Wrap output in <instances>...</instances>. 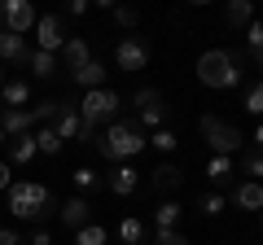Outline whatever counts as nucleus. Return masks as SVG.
Wrapping results in <instances>:
<instances>
[{
	"mask_svg": "<svg viewBox=\"0 0 263 245\" xmlns=\"http://www.w3.org/2000/svg\"><path fill=\"white\" fill-rule=\"evenodd\" d=\"M136 184H141V171L127 167V162H119V167H114V175H110V193H114V197H132V193H136Z\"/></svg>",
	"mask_w": 263,
	"mask_h": 245,
	"instance_id": "dca6fc26",
	"label": "nucleus"
},
{
	"mask_svg": "<svg viewBox=\"0 0 263 245\" xmlns=\"http://www.w3.org/2000/svg\"><path fill=\"white\" fill-rule=\"evenodd\" d=\"M241 66H246V57L228 53V48H206L197 57V79L206 88H237L241 84Z\"/></svg>",
	"mask_w": 263,
	"mask_h": 245,
	"instance_id": "f03ea898",
	"label": "nucleus"
},
{
	"mask_svg": "<svg viewBox=\"0 0 263 245\" xmlns=\"http://www.w3.org/2000/svg\"><path fill=\"white\" fill-rule=\"evenodd\" d=\"M105 241H110V232L97 228V223H88V228H79V232H75V245H105Z\"/></svg>",
	"mask_w": 263,
	"mask_h": 245,
	"instance_id": "cd10ccee",
	"label": "nucleus"
},
{
	"mask_svg": "<svg viewBox=\"0 0 263 245\" xmlns=\"http://www.w3.org/2000/svg\"><path fill=\"white\" fill-rule=\"evenodd\" d=\"M57 105H62V101H40V105H31L35 122H53V118H57Z\"/></svg>",
	"mask_w": 263,
	"mask_h": 245,
	"instance_id": "2f4dec72",
	"label": "nucleus"
},
{
	"mask_svg": "<svg viewBox=\"0 0 263 245\" xmlns=\"http://www.w3.org/2000/svg\"><path fill=\"white\" fill-rule=\"evenodd\" d=\"M0 245H22V236L13 228H0Z\"/></svg>",
	"mask_w": 263,
	"mask_h": 245,
	"instance_id": "e433bc0d",
	"label": "nucleus"
},
{
	"mask_svg": "<svg viewBox=\"0 0 263 245\" xmlns=\"http://www.w3.org/2000/svg\"><path fill=\"white\" fill-rule=\"evenodd\" d=\"M149 145H154V149H158V153H176V145H180V136L171 132V127H158V132L149 136Z\"/></svg>",
	"mask_w": 263,
	"mask_h": 245,
	"instance_id": "bb28decb",
	"label": "nucleus"
},
{
	"mask_svg": "<svg viewBox=\"0 0 263 245\" xmlns=\"http://www.w3.org/2000/svg\"><path fill=\"white\" fill-rule=\"evenodd\" d=\"M154 245H193V241H189L180 228H171V232H154Z\"/></svg>",
	"mask_w": 263,
	"mask_h": 245,
	"instance_id": "473e14b6",
	"label": "nucleus"
},
{
	"mask_svg": "<svg viewBox=\"0 0 263 245\" xmlns=\"http://www.w3.org/2000/svg\"><path fill=\"white\" fill-rule=\"evenodd\" d=\"M35 153H40L35 149V136H22V140H13V149H9V158H5V162H9V167H27Z\"/></svg>",
	"mask_w": 263,
	"mask_h": 245,
	"instance_id": "412c9836",
	"label": "nucleus"
},
{
	"mask_svg": "<svg viewBox=\"0 0 263 245\" xmlns=\"http://www.w3.org/2000/svg\"><path fill=\"white\" fill-rule=\"evenodd\" d=\"M105 75H110V70H105L101 62L92 57V62H88V66H79V70H75L70 79H75V88H84V92H92V88H105Z\"/></svg>",
	"mask_w": 263,
	"mask_h": 245,
	"instance_id": "f3484780",
	"label": "nucleus"
},
{
	"mask_svg": "<svg viewBox=\"0 0 263 245\" xmlns=\"http://www.w3.org/2000/svg\"><path fill=\"white\" fill-rule=\"evenodd\" d=\"M70 179H75V189H79V193L97 189V171H92V167H75V171H70Z\"/></svg>",
	"mask_w": 263,
	"mask_h": 245,
	"instance_id": "c85d7f7f",
	"label": "nucleus"
},
{
	"mask_svg": "<svg viewBox=\"0 0 263 245\" xmlns=\"http://www.w3.org/2000/svg\"><path fill=\"white\" fill-rule=\"evenodd\" d=\"M114 66L127 70V75L145 70V66H149V39H145V35H123L119 44H114Z\"/></svg>",
	"mask_w": 263,
	"mask_h": 245,
	"instance_id": "423d86ee",
	"label": "nucleus"
},
{
	"mask_svg": "<svg viewBox=\"0 0 263 245\" xmlns=\"http://www.w3.org/2000/svg\"><path fill=\"white\" fill-rule=\"evenodd\" d=\"M27 66H31V75H35V79H53L57 75V53H40V48H35Z\"/></svg>",
	"mask_w": 263,
	"mask_h": 245,
	"instance_id": "5701e85b",
	"label": "nucleus"
},
{
	"mask_svg": "<svg viewBox=\"0 0 263 245\" xmlns=\"http://www.w3.org/2000/svg\"><path fill=\"white\" fill-rule=\"evenodd\" d=\"M0 62H18V66H27V62H31L27 35H13V31H0Z\"/></svg>",
	"mask_w": 263,
	"mask_h": 245,
	"instance_id": "4468645a",
	"label": "nucleus"
},
{
	"mask_svg": "<svg viewBox=\"0 0 263 245\" xmlns=\"http://www.w3.org/2000/svg\"><path fill=\"white\" fill-rule=\"evenodd\" d=\"M119 92L114 88H92V92L79 96V118L88 127H101V122H119Z\"/></svg>",
	"mask_w": 263,
	"mask_h": 245,
	"instance_id": "20e7f679",
	"label": "nucleus"
},
{
	"mask_svg": "<svg viewBox=\"0 0 263 245\" xmlns=\"http://www.w3.org/2000/svg\"><path fill=\"white\" fill-rule=\"evenodd\" d=\"M224 22H228V27H237V31H246L254 22V5H250V0H233V5L224 9Z\"/></svg>",
	"mask_w": 263,
	"mask_h": 245,
	"instance_id": "aec40b11",
	"label": "nucleus"
},
{
	"mask_svg": "<svg viewBox=\"0 0 263 245\" xmlns=\"http://www.w3.org/2000/svg\"><path fill=\"white\" fill-rule=\"evenodd\" d=\"M9 210L18 219H44V215H57V197L48 184L18 179V184H9Z\"/></svg>",
	"mask_w": 263,
	"mask_h": 245,
	"instance_id": "f257e3e1",
	"label": "nucleus"
},
{
	"mask_svg": "<svg viewBox=\"0 0 263 245\" xmlns=\"http://www.w3.org/2000/svg\"><path fill=\"white\" fill-rule=\"evenodd\" d=\"M40 13L31 9V0H0V31H13V35H27L35 31Z\"/></svg>",
	"mask_w": 263,
	"mask_h": 245,
	"instance_id": "0eeeda50",
	"label": "nucleus"
},
{
	"mask_svg": "<svg viewBox=\"0 0 263 245\" xmlns=\"http://www.w3.org/2000/svg\"><path fill=\"white\" fill-rule=\"evenodd\" d=\"M92 62V48H88V39H79V35H66V44H62V66L75 75L79 66H88Z\"/></svg>",
	"mask_w": 263,
	"mask_h": 245,
	"instance_id": "ddd939ff",
	"label": "nucleus"
},
{
	"mask_svg": "<svg viewBox=\"0 0 263 245\" xmlns=\"http://www.w3.org/2000/svg\"><path fill=\"white\" fill-rule=\"evenodd\" d=\"M0 145H9V136H5V132H0Z\"/></svg>",
	"mask_w": 263,
	"mask_h": 245,
	"instance_id": "37998d69",
	"label": "nucleus"
},
{
	"mask_svg": "<svg viewBox=\"0 0 263 245\" xmlns=\"http://www.w3.org/2000/svg\"><path fill=\"white\" fill-rule=\"evenodd\" d=\"M57 219H62L70 232H79V228L92 223V206H88V197H79V193H75L70 201H62V206H57Z\"/></svg>",
	"mask_w": 263,
	"mask_h": 245,
	"instance_id": "9d476101",
	"label": "nucleus"
},
{
	"mask_svg": "<svg viewBox=\"0 0 263 245\" xmlns=\"http://www.w3.org/2000/svg\"><path fill=\"white\" fill-rule=\"evenodd\" d=\"M206 179H211V184H228V179H233V158L215 153V158L206 162Z\"/></svg>",
	"mask_w": 263,
	"mask_h": 245,
	"instance_id": "b1692460",
	"label": "nucleus"
},
{
	"mask_svg": "<svg viewBox=\"0 0 263 245\" xmlns=\"http://www.w3.org/2000/svg\"><path fill=\"white\" fill-rule=\"evenodd\" d=\"M132 105L141 110V122L149 127V132L167 127V101H162V92H154V88H141V92L132 96Z\"/></svg>",
	"mask_w": 263,
	"mask_h": 245,
	"instance_id": "6e6552de",
	"label": "nucleus"
},
{
	"mask_svg": "<svg viewBox=\"0 0 263 245\" xmlns=\"http://www.w3.org/2000/svg\"><path fill=\"white\" fill-rule=\"evenodd\" d=\"M254 149H263V122L254 127Z\"/></svg>",
	"mask_w": 263,
	"mask_h": 245,
	"instance_id": "a19ab883",
	"label": "nucleus"
},
{
	"mask_svg": "<svg viewBox=\"0 0 263 245\" xmlns=\"http://www.w3.org/2000/svg\"><path fill=\"white\" fill-rule=\"evenodd\" d=\"M31 136H35V149H40V153H48V158H53V153H62V140H57V132L48 127V122H44V127H35Z\"/></svg>",
	"mask_w": 263,
	"mask_h": 245,
	"instance_id": "a878e982",
	"label": "nucleus"
},
{
	"mask_svg": "<svg viewBox=\"0 0 263 245\" xmlns=\"http://www.w3.org/2000/svg\"><path fill=\"white\" fill-rule=\"evenodd\" d=\"M35 39H40V53H62V44H66L62 18H57V13H44V18H35Z\"/></svg>",
	"mask_w": 263,
	"mask_h": 245,
	"instance_id": "1a4fd4ad",
	"label": "nucleus"
},
{
	"mask_svg": "<svg viewBox=\"0 0 263 245\" xmlns=\"http://www.w3.org/2000/svg\"><path fill=\"white\" fill-rule=\"evenodd\" d=\"M145 145H149V140L141 136V127H136V122H110V127H105V136L97 140V149H101V158H110L114 167H119V162L136 158Z\"/></svg>",
	"mask_w": 263,
	"mask_h": 245,
	"instance_id": "7ed1b4c3",
	"label": "nucleus"
},
{
	"mask_svg": "<svg viewBox=\"0 0 263 245\" xmlns=\"http://www.w3.org/2000/svg\"><path fill=\"white\" fill-rule=\"evenodd\" d=\"M114 22H119V27H127V31H136V22H141V13L132 9V5H114Z\"/></svg>",
	"mask_w": 263,
	"mask_h": 245,
	"instance_id": "c756f323",
	"label": "nucleus"
},
{
	"mask_svg": "<svg viewBox=\"0 0 263 245\" xmlns=\"http://www.w3.org/2000/svg\"><path fill=\"white\" fill-rule=\"evenodd\" d=\"M0 189H9V162L0 158Z\"/></svg>",
	"mask_w": 263,
	"mask_h": 245,
	"instance_id": "58836bf2",
	"label": "nucleus"
},
{
	"mask_svg": "<svg viewBox=\"0 0 263 245\" xmlns=\"http://www.w3.org/2000/svg\"><path fill=\"white\" fill-rule=\"evenodd\" d=\"M246 110H250V114H263V79L246 92Z\"/></svg>",
	"mask_w": 263,
	"mask_h": 245,
	"instance_id": "f704fd0d",
	"label": "nucleus"
},
{
	"mask_svg": "<svg viewBox=\"0 0 263 245\" xmlns=\"http://www.w3.org/2000/svg\"><path fill=\"white\" fill-rule=\"evenodd\" d=\"M79 127H84V118H79V105H70V101H62L57 105V118H53V132H57V140H75L79 136Z\"/></svg>",
	"mask_w": 263,
	"mask_h": 245,
	"instance_id": "f8f14e48",
	"label": "nucleus"
},
{
	"mask_svg": "<svg viewBox=\"0 0 263 245\" xmlns=\"http://www.w3.org/2000/svg\"><path fill=\"white\" fill-rule=\"evenodd\" d=\"M0 101H5V110H27V101H31V84H22V79L0 84Z\"/></svg>",
	"mask_w": 263,
	"mask_h": 245,
	"instance_id": "a211bd4d",
	"label": "nucleus"
},
{
	"mask_svg": "<svg viewBox=\"0 0 263 245\" xmlns=\"http://www.w3.org/2000/svg\"><path fill=\"white\" fill-rule=\"evenodd\" d=\"M197 210H202V215H206V219H215L219 210H224V193H206V197L197 201Z\"/></svg>",
	"mask_w": 263,
	"mask_h": 245,
	"instance_id": "7c9ffc66",
	"label": "nucleus"
},
{
	"mask_svg": "<svg viewBox=\"0 0 263 245\" xmlns=\"http://www.w3.org/2000/svg\"><path fill=\"white\" fill-rule=\"evenodd\" d=\"M241 167H246V175H250L254 184H259V175H263V153H246V162H241Z\"/></svg>",
	"mask_w": 263,
	"mask_h": 245,
	"instance_id": "c9c22d12",
	"label": "nucleus"
},
{
	"mask_svg": "<svg viewBox=\"0 0 263 245\" xmlns=\"http://www.w3.org/2000/svg\"><path fill=\"white\" fill-rule=\"evenodd\" d=\"M241 35H246V44H250V53H254V48H263V22H259V18H254V22H250V27H246V31H241Z\"/></svg>",
	"mask_w": 263,
	"mask_h": 245,
	"instance_id": "72a5a7b5",
	"label": "nucleus"
},
{
	"mask_svg": "<svg viewBox=\"0 0 263 245\" xmlns=\"http://www.w3.org/2000/svg\"><path fill=\"white\" fill-rule=\"evenodd\" d=\"M31 245H53V241H48V232H44V228H40V232L31 236Z\"/></svg>",
	"mask_w": 263,
	"mask_h": 245,
	"instance_id": "ea45409f",
	"label": "nucleus"
},
{
	"mask_svg": "<svg viewBox=\"0 0 263 245\" xmlns=\"http://www.w3.org/2000/svg\"><path fill=\"white\" fill-rule=\"evenodd\" d=\"M0 114H5V101H0Z\"/></svg>",
	"mask_w": 263,
	"mask_h": 245,
	"instance_id": "c03bdc74",
	"label": "nucleus"
},
{
	"mask_svg": "<svg viewBox=\"0 0 263 245\" xmlns=\"http://www.w3.org/2000/svg\"><path fill=\"white\" fill-rule=\"evenodd\" d=\"M119 241H123V245H141V241H145V223H141L136 215H127V219L119 223Z\"/></svg>",
	"mask_w": 263,
	"mask_h": 245,
	"instance_id": "393cba45",
	"label": "nucleus"
},
{
	"mask_svg": "<svg viewBox=\"0 0 263 245\" xmlns=\"http://www.w3.org/2000/svg\"><path fill=\"white\" fill-rule=\"evenodd\" d=\"M233 201L241 210H263V184H254V179H246V184H237Z\"/></svg>",
	"mask_w": 263,
	"mask_h": 245,
	"instance_id": "6ab92c4d",
	"label": "nucleus"
},
{
	"mask_svg": "<svg viewBox=\"0 0 263 245\" xmlns=\"http://www.w3.org/2000/svg\"><path fill=\"white\" fill-rule=\"evenodd\" d=\"M40 122H35V114L31 110H5L0 114V132L9 136V140H22V136H31Z\"/></svg>",
	"mask_w": 263,
	"mask_h": 245,
	"instance_id": "9b49d317",
	"label": "nucleus"
},
{
	"mask_svg": "<svg viewBox=\"0 0 263 245\" xmlns=\"http://www.w3.org/2000/svg\"><path fill=\"white\" fill-rule=\"evenodd\" d=\"M180 184H184V171L171 167V162H162V167L149 171V189H154V193H176Z\"/></svg>",
	"mask_w": 263,
	"mask_h": 245,
	"instance_id": "2eb2a0df",
	"label": "nucleus"
},
{
	"mask_svg": "<svg viewBox=\"0 0 263 245\" xmlns=\"http://www.w3.org/2000/svg\"><path fill=\"white\" fill-rule=\"evenodd\" d=\"M197 127H202V136H206V145H211L215 153H224V158H233V153L246 145V136L237 132L228 118H219V114H202V118H197Z\"/></svg>",
	"mask_w": 263,
	"mask_h": 245,
	"instance_id": "39448f33",
	"label": "nucleus"
},
{
	"mask_svg": "<svg viewBox=\"0 0 263 245\" xmlns=\"http://www.w3.org/2000/svg\"><path fill=\"white\" fill-rule=\"evenodd\" d=\"M88 9H92V5H88V0H70V13H75V18H84Z\"/></svg>",
	"mask_w": 263,
	"mask_h": 245,
	"instance_id": "4c0bfd02",
	"label": "nucleus"
},
{
	"mask_svg": "<svg viewBox=\"0 0 263 245\" xmlns=\"http://www.w3.org/2000/svg\"><path fill=\"white\" fill-rule=\"evenodd\" d=\"M250 57H254V66H263V48H254V53H250Z\"/></svg>",
	"mask_w": 263,
	"mask_h": 245,
	"instance_id": "79ce46f5",
	"label": "nucleus"
},
{
	"mask_svg": "<svg viewBox=\"0 0 263 245\" xmlns=\"http://www.w3.org/2000/svg\"><path fill=\"white\" fill-rule=\"evenodd\" d=\"M171 228H180V206L176 201H162L154 210V232H171Z\"/></svg>",
	"mask_w": 263,
	"mask_h": 245,
	"instance_id": "4be33fe9",
	"label": "nucleus"
}]
</instances>
